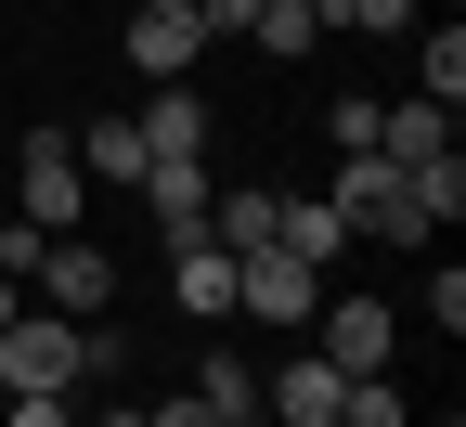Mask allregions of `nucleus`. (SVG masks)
Instances as JSON below:
<instances>
[{"label":"nucleus","instance_id":"nucleus-1","mask_svg":"<svg viewBox=\"0 0 466 427\" xmlns=\"http://www.w3.org/2000/svg\"><path fill=\"white\" fill-rule=\"evenodd\" d=\"M104 362H116V337L78 324V311H39L26 298V311L0 324V389H91Z\"/></svg>","mask_w":466,"mask_h":427},{"label":"nucleus","instance_id":"nucleus-2","mask_svg":"<svg viewBox=\"0 0 466 427\" xmlns=\"http://www.w3.org/2000/svg\"><path fill=\"white\" fill-rule=\"evenodd\" d=\"M324 208H337L350 233H376V247H415V233H428V220H415V195H401V168H389V156H337V195H324Z\"/></svg>","mask_w":466,"mask_h":427},{"label":"nucleus","instance_id":"nucleus-3","mask_svg":"<svg viewBox=\"0 0 466 427\" xmlns=\"http://www.w3.org/2000/svg\"><path fill=\"white\" fill-rule=\"evenodd\" d=\"M130 195L156 208V233H168V247H208V208H220L208 156H143V181H130Z\"/></svg>","mask_w":466,"mask_h":427},{"label":"nucleus","instance_id":"nucleus-4","mask_svg":"<svg viewBox=\"0 0 466 427\" xmlns=\"http://www.w3.org/2000/svg\"><path fill=\"white\" fill-rule=\"evenodd\" d=\"M233 311H259V324H311V311H324V272L285 259V247H247V259H233Z\"/></svg>","mask_w":466,"mask_h":427},{"label":"nucleus","instance_id":"nucleus-5","mask_svg":"<svg viewBox=\"0 0 466 427\" xmlns=\"http://www.w3.org/2000/svg\"><path fill=\"white\" fill-rule=\"evenodd\" d=\"M195 52H208V26H195V0H130V78H195Z\"/></svg>","mask_w":466,"mask_h":427},{"label":"nucleus","instance_id":"nucleus-6","mask_svg":"<svg viewBox=\"0 0 466 427\" xmlns=\"http://www.w3.org/2000/svg\"><path fill=\"white\" fill-rule=\"evenodd\" d=\"M26 285H39V311H78V324H91V311H104V298H116V259L91 247V233H52V247H39V272H26Z\"/></svg>","mask_w":466,"mask_h":427},{"label":"nucleus","instance_id":"nucleus-7","mask_svg":"<svg viewBox=\"0 0 466 427\" xmlns=\"http://www.w3.org/2000/svg\"><path fill=\"white\" fill-rule=\"evenodd\" d=\"M324 362L337 376H389V350H401V324H389V298H324Z\"/></svg>","mask_w":466,"mask_h":427},{"label":"nucleus","instance_id":"nucleus-8","mask_svg":"<svg viewBox=\"0 0 466 427\" xmlns=\"http://www.w3.org/2000/svg\"><path fill=\"white\" fill-rule=\"evenodd\" d=\"M78 208H91V168L66 156V130H26V220L39 233H78Z\"/></svg>","mask_w":466,"mask_h":427},{"label":"nucleus","instance_id":"nucleus-9","mask_svg":"<svg viewBox=\"0 0 466 427\" xmlns=\"http://www.w3.org/2000/svg\"><path fill=\"white\" fill-rule=\"evenodd\" d=\"M259 414L272 427H337V362L311 350V362H285V376H259Z\"/></svg>","mask_w":466,"mask_h":427},{"label":"nucleus","instance_id":"nucleus-10","mask_svg":"<svg viewBox=\"0 0 466 427\" xmlns=\"http://www.w3.org/2000/svg\"><path fill=\"white\" fill-rule=\"evenodd\" d=\"M130 130H143V156H208V91L168 78L156 104H130Z\"/></svg>","mask_w":466,"mask_h":427},{"label":"nucleus","instance_id":"nucleus-11","mask_svg":"<svg viewBox=\"0 0 466 427\" xmlns=\"http://www.w3.org/2000/svg\"><path fill=\"white\" fill-rule=\"evenodd\" d=\"M441 143H453V104H428V91H415V104H376V156H389V168H415V156H441Z\"/></svg>","mask_w":466,"mask_h":427},{"label":"nucleus","instance_id":"nucleus-12","mask_svg":"<svg viewBox=\"0 0 466 427\" xmlns=\"http://www.w3.org/2000/svg\"><path fill=\"white\" fill-rule=\"evenodd\" d=\"M168 298H182L195 324H220L233 311V247H168Z\"/></svg>","mask_w":466,"mask_h":427},{"label":"nucleus","instance_id":"nucleus-13","mask_svg":"<svg viewBox=\"0 0 466 427\" xmlns=\"http://www.w3.org/2000/svg\"><path fill=\"white\" fill-rule=\"evenodd\" d=\"M247 39L272 52V66H299V52H324V0H259V14H247Z\"/></svg>","mask_w":466,"mask_h":427},{"label":"nucleus","instance_id":"nucleus-14","mask_svg":"<svg viewBox=\"0 0 466 427\" xmlns=\"http://www.w3.org/2000/svg\"><path fill=\"white\" fill-rule=\"evenodd\" d=\"M66 156H78L91 181H143V130H130V117H91V130H66Z\"/></svg>","mask_w":466,"mask_h":427},{"label":"nucleus","instance_id":"nucleus-15","mask_svg":"<svg viewBox=\"0 0 466 427\" xmlns=\"http://www.w3.org/2000/svg\"><path fill=\"white\" fill-rule=\"evenodd\" d=\"M272 247H285V259H311V272H337V247H350V220H337V208H299V195H285V220H272Z\"/></svg>","mask_w":466,"mask_h":427},{"label":"nucleus","instance_id":"nucleus-16","mask_svg":"<svg viewBox=\"0 0 466 427\" xmlns=\"http://www.w3.org/2000/svg\"><path fill=\"white\" fill-rule=\"evenodd\" d=\"M401 195H415V220H453V208H466V156H453V143L415 156V168H401Z\"/></svg>","mask_w":466,"mask_h":427},{"label":"nucleus","instance_id":"nucleus-17","mask_svg":"<svg viewBox=\"0 0 466 427\" xmlns=\"http://www.w3.org/2000/svg\"><path fill=\"white\" fill-rule=\"evenodd\" d=\"M337 427H415V402L389 376H337Z\"/></svg>","mask_w":466,"mask_h":427},{"label":"nucleus","instance_id":"nucleus-18","mask_svg":"<svg viewBox=\"0 0 466 427\" xmlns=\"http://www.w3.org/2000/svg\"><path fill=\"white\" fill-rule=\"evenodd\" d=\"M415 78H428V104H466V26H428L415 39Z\"/></svg>","mask_w":466,"mask_h":427},{"label":"nucleus","instance_id":"nucleus-19","mask_svg":"<svg viewBox=\"0 0 466 427\" xmlns=\"http://www.w3.org/2000/svg\"><path fill=\"white\" fill-rule=\"evenodd\" d=\"M324 26H363V39H401V26H415V0H324Z\"/></svg>","mask_w":466,"mask_h":427},{"label":"nucleus","instance_id":"nucleus-20","mask_svg":"<svg viewBox=\"0 0 466 427\" xmlns=\"http://www.w3.org/2000/svg\"><path fill=\"white\" fill-rule=\"evenodd\" d=\"M220 414H259V376H247V362H233V350H208V376H195Z\"/></svg>","mask_w":466,"mask_h":427},{"label":"nucleus","instance_id":"nucleus-21","mask_svg":"<svg viewBox=\"0 0 466 427\" xmlns=\"http://www.w3.org/2000/svg\"><path fill=\"white\" fill-rule=\"evenodd\" d=\"M0 427H78V389H14V402H0Z\"/></svg>","mask_w":466,"mask_h":427},{"label":"nucleus","instance_id":"nucleus-22","mask_svg":"<svg viewBox=\"0 0 466 427\" xmlns=\"http://www.w3.org/2000/svg\"><path fill=\"white\" fill-rule=\"evenodd\" d=\"M324 143H337V156H376V104H363V91H337V117H324Z\"/></svg>","mask_w":466,"mask_h":427},{"label":"nucleus","instance_id":"nucleus-23","mask_svg":"<svg viewBox=\"0 0 466 427\" xmlns=\"http://www.w3.org/2000/svg\"><path fill=\"white\" fill-rule=\"evenodd\" d=\"M143 427H247V414H220V402H208V389H182V402H156V414H143Z\"/></svg>","mask_w":466,"mask_h":427},{"label":"nucleus","instance_id":"nucleus-24","mask_svg":"<svg viewBox=\"0 0 466 427\" xmlns=\"http://www.w3.org/2000/svg\"><path fill=\"white\" fill-rule=\"evenodd\" d=\"M14 311H26V285H14V272H0V324H14Z\"/></svg>","mask_w":466,"mask_h":427}]
</instances>
